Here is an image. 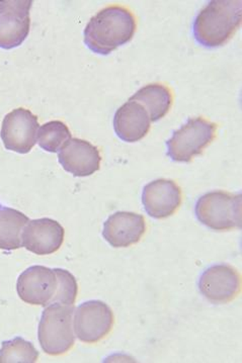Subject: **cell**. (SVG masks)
<instances>
[{"label":"cell","mask_w":242,"mask_h":363,"mask_svg":"<svg viewBox=\"0 0 242 363\" xmlns=\"http://www.w3.org/2000/svg\"><path fill=\"white\" fill-rule=\"evenodd\" d=\"M57 289L58 279L55 270L40 265L28 267L16 282V291L21 301L44 308L53 303Z\"/></svg>","instance_id":"cell-9"},{"label":"cell","mask_w":242,"mask_h":363,"mask_svg":"<svg viewBox=\"0 0 242 363\" xmlns=\"http://www.w3.org/2000/svg\"><path fill=\"white\" fill-rule=\"evenodd\" d=\"M217 125L206 118H191L166 142L167 156L175 162H189L214 141Z\"/></svg>","instance_id":"cell-5"},{"label":"cell","mask_w":242,"mask_h":363,"mask_svg":"<svg viewBox=\"0 0 242 363\" xmlns=\"http://www.w3.org/2000/svg\"><path fill=\"white\" fill-rule=\"evenodd\" d=\"M241 25V0H213L194 18V37L202 46L216 48L226 44Z\"/></svg>","instance_id":"cell-2"},{"label":"cell","mask_w":242,"mask_h":363,"mask_svg":"<svg viewBox=\"0 0 242 363\" xmlns=\"http://www.w3.org/2000/svg\"><path fill=\"white\" fill-rule=\"evenodd\" d=\"M197 219L214 231L241 228V194L217 191L204 194L197 201Z\"/></svg>","instance_id":"cell-4"},{"label":"cell","mask_w":242,"mask_h":363,"mask_svg":"<svg viewBox=\"0 0 242 363\" xmlns=\"http://www.w3.org/2000/svg\"><path fill=\"white\" fill-rule=\"evenodd\" d=\"M182 189L173 180L158 179L149 182L142 192V203L154 219H165L182 205Z\"/></svg>","instance_id":"cell-11"},{"label":"cell","mask_w":242,"mask_h":363,"mask_svg":"<svg viewBox=\"0 0 242 363\" xmlns=\"http://www.w3.org/2000/svg\"><path fill=\"white\" fill-rule=\"evenodd\" d=\"M33 0H0V49L20 47L31 28Z\"/></svg>","instance_id":"cell-7"},{"label":"cell","mask_w":242,"mask_h":363,"mask_svg":"<svg viewBox=\"0 0 242 363\" xmlns=\"http://www.w3.org/2000/svg\"><path fill=\"white\" fill-rule=\"evenodd\" d=\"M129 101H137L145 108L151 122L165 118L172 106V90L165 85L153 83L142 87Z\"/></svg>","instance_id":"cell-16"},{"label":"cell","mask_w":242,"mask_h":363,"mask_svg":"<svg viewBox=\"0 0 242 363\" xmlns=\"http://www.w3.org/2000/svg\"><path fill=\"white\" fill-rule=\"evenodd\" d=\"M0 206H1V205H0Z\"/></svg>","instance_id":"cell-21"},{"label":"cell","mask_w":242,"mask_h":363,"mask_svg":"<svg viewBox=\"0 0 242 363\" xmlns=\"http://www.w3.org/2000/svg\"><path fill=\"white\" fill-rule=\"evenodd\" d=\"M75 336L85 343H97L111 331L114 314L101 301H89L78 306L73 318Z\"/></svg>","instance_id":"cell-8"},{"label":"cell","mask_w":242,"mask_h":363,"mask_svg":"<svg viewBox=\"0 0 242 363\" xmlns=\"http://www.w3.org/2000/svg\"><path fill=\"white\" fill-rule=\"evenodd\" d=\"M58 160L65 172L77 177H87L101 167L99 149L85 140L71 138L58 154Z\"/></svg>","instance_id":"cell-12"},{"label":"cell","mask_w":242,"mask_h":363,"mask_svg":"<svg viewBox=\"0 0 242 363\" xmlns=\"http://www.w3.org/2000/svg\"><path fill=\"white\" fill-rule=\"evenodd\" d=\"M114 129L122 141L135 143L148 134L150 130V116L142 104L128 101L116 111Z\"/></svg>","instance_id":"cell-15"},{"label":"cell","mask_w":242,"mask_h":363,"mask_svg":"<svg viewBox=\"0 0 242 363\" xmlns=\"http://www.w3.org/2000/svg\"><path fill=\"white\" fill-rule=\"evenodd\" d=\"M63 227L57 220L43 218L28 223L21 234L23 247L37 255H50L62 246Z\"/></svg>","instance_id":"cell-13"},{"label":"cell","mask_w":242,"mask_h":363,"mask_svg":"<svg viewBox=\"0 0 242 363\" xmlns=\"http://www.w3.org/2000/svg\"><path fill=\"white\" fill-rule=\"evenodd\" d=\"M54 270L58 279V289H57L53 303L75 306L78 293L77 279L68 270L60 269V268H55Z\"/></svg>","instance_id":"cell-20"},{"label":"cell","mask_w":242,"mask_h":363,"mask_svg":"<svg viewBox=\"0 0 242 363\" xmlns=\"http://www.w3.org/2000/svg\"><path fill=\"white\" fill-rule=\"evenodd\" d=\"M39 358V352L35 346L21 337L13 340L4 341L0 350V362L1 363H33Z\"/></svg>","instance_id":"cell-19"},{"label":"cell","mask_w":242,"mask_h":363,"mask_svg":"<svg viewBox=\"0 0 242 363\" xmlns=\"http://www.w3.org/2000/svg\"><path fill=\"white\" fill-rule=\"evenodd\" d=\"M136 28V18L130 9L111 6L90 18L83 32V39L90 51L99 55H109L131 41Z\"/></svg>","instance_id":"cell-1"},{"label":"cell","mask_w":242,"mask_h":363,"mask_svg":"<svg viewBox=\"0 0 242 363\" xmlns=\"http://www.w3.org/2000/svg\"><path fill=\"white\" fill-rule=\"evenodd\" d=\"M146 232L143 216L130 212H117L104 222L103 236L114 248H126L138 243Z\"/></svg>","instance_id":"cell-14"},{"label":"cell","mask_w":242,"mask_h":363,"mask_svg":"<svg viewBox=\"0 0 242 363\" xmlns=\"http://www.w3.org/2000/svg\"><path fill=\"white\" fill-rule=\"evenodd\" d=\"M71 138L70 130L65 123L60 121H52L39 128L37 142L43 150L57 153Z\"/></svg>","instance_id":"cell-18"},{"label":"cell","mask_w":242,"mask_h":363,"mask_svg":"<svg viewBox=\"0 0 242 363\" xmlns=\"http://www.w3.org/2000/svg\"><path fill=\"white\" fill-rule=\"evenodd\" d=\"M75 306L52 303L43 312L39 323V342L43 351L49 355L68 352L75 343L73 314Z\"/></svg>","instance_id":"cell-3"},{"label":"cell","mask_w":242,"mask_h":363,"mask_svg":"<svg viewBox=\"0 0 242 363\" xmlns=\"http://www.w3.org/2000/svg\"><path fill=\"white\" fill-rule=\"evenodd\" d=\"M241 289V274L236 268L227 264L207 268L199 281L202 295L216 305L231 302L239 295Z\"/></svg>","instance_id":"cell-10"},{"label":"cell","mask_w":242,"mask_h":363,"mask_svg":"<svg viewBox=\"0 0 242 363\" xmlns=\"http://www.w3.org/2000/svg\"><path fill=\"white\" fill-rule=\"evenodd\" d=\"M28 222L25 213L0 206V249L11 251L21 248V234Z\"/></svg>","instance_id":"cell-17"},{"label":"cell","mask_w":242,"mask_h":363,"mask_svg":"<svg viewBox=\"0 0 242 363\" xmlns=\"http://www.w3.org/2000/svg\"><path fill=\"white\" fill-rule=\"evenodd\" d=\"M39 128L37 116L27 108H18L4 117L0 137L6 150L27 154L37 143Z\"/></svg>","instance_id":"cell-6"}]
</instances>
